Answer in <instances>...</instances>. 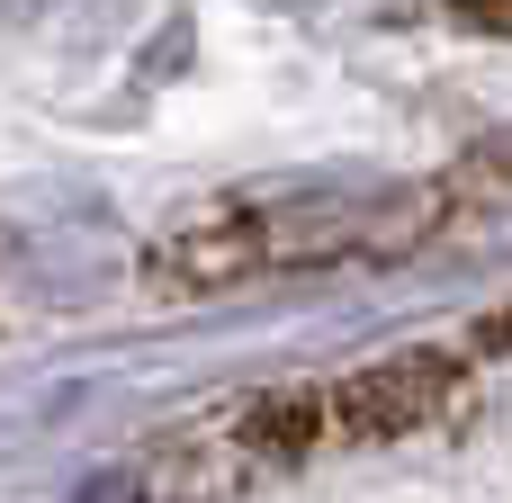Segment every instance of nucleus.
I'll list each match as a JSON object with an SVG mask.
<instances>
[{
	"mask_svg": "<svg viewBox=\"0 0 512 503\" xmlns=\"http://www.w3.org/2000/svg\"><path fill=\"white\" fill-rule=\"evenodd\" d=\"M270 270V243H261V207H207L189 225H171L153 252H144V288L153 297H216L234 279Z\"/></svg>",
	"mask_w": 512,
	"mask_h": 503,
	"instance_id": "2",
	"label": "nucleus"
},
{
	"mask_svg": "<svg viewBox=\"0 0 512 503\" xmlns=\"http://www.w3.org/2000/svg\"><path fill=\"white\" fill-rule=\"evenodd\" d=\"M477 387V351H396L360 378L333 387V414H342V441H396V432H423L441 423L450 405H468Z\"/></svg>",
	"mask_w": 512,
	"mask_h": 503,
	"instance_id": "1",
	"label": "nucleus"
}]
</instances>
